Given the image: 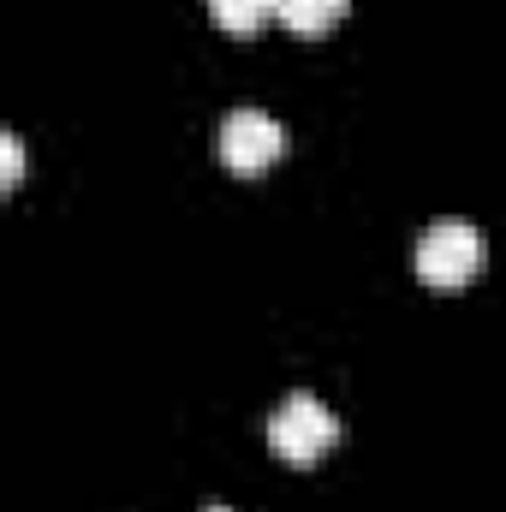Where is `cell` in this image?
I'll list each match as a JSON object with an SVG mask.
<instances>
[{"mask_svg": "<svg viewBox=\"0 0 506 512\" xmlns=\"http://www.w3.org/2000/svg\"><path fill=\"white\" fill-rule=\"evenodd\" d=\"M334 441H340V423L316 393H286L280 411L268 417V447L286 465H316Z\"/></svg>", "mask_w": 506, "mask_h": 512, "instance_id": "1", "label": "cell"}, {"mask_svg": "<svg viewBox=\"0 0 506 512\" xmlns=\"http://www.w3.org/2000/svg\"><path fill=\"white\" fill-rule=\"evenodd\" d=\"M489 262V239L471 221H435L417 239V280L423 286H465Z\"/></svg>", "mask_w": 506, "mask_h": 512, "instance_id": "2", "label": "cell"}, {"mask_svg": "<svg viewBox=\"0 0 506 512\" xmlns=\"http://www.w3.org/2000/svg\"><path fill=\"white\" fill-rule=\"evenodd\" d=\"M286 155V126L274 120V114H262V108H233L227 120H221V161L233 167V173H268L274 161Z\"/></svg>", "mask_w": 506, "mask_h": 512, "instance_id": "3", "label": "cell"}, {"mask_svg": "<svg viewBox=\"0 0 506 512\" xmlns=\"http://www.w3.org/2000/svg\"><path fill=\"white\" fill-rule=\"evenodd\" d=\"M352 0H280V24L292 36H328L340 18H346Z\"/></svg>", "mask_w": 506, "mask_h": 512, "instance_id": "4", "label": "cell"}, {"mask_svg": "<svg viewBox=\"0 0 506 512\" xmlns=\"http://www.w3.org/2000/svg\"><path fill=\"white\" fill-rule=\"evenodd\" d=\"M209 18L227 36H256L262 24H280V0H209Z\"/></svg>", "mask_w": 506, "mask_h": 512, "instance_id": "5", "label": "cell"}, {"mask_svg": "<svg viewBox=\"0 0 506 512\" xmlns=\"http://www.w3.org/2000/svg\"><path fill=\"white\" fill-rule=\"evenodd\" d=\"M0 179L6 185L24 179V143H18V131H0Z\"/></svg>", "mask_w": 506, "mask_h": 512, "instance_id": "6", "label": "cell"}, {"mask_svg": "<svg viewBox=\"0 0 506 512\" xmlns=\"http://www.w3.org/2000/svg\"><path fill=\"white\" fill-rule=\"evenodd\" d=\"M209 512H227V507H209Z\"/></svg>", "mask_w": 506, "mask_h": 512, "instance_id": "7", "label": "cell"}]
</instances>
